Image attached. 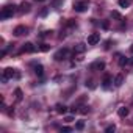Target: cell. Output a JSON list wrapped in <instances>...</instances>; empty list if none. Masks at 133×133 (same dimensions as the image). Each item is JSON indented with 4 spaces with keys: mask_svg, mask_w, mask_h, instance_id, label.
<instances>
[{
    "mask_svg": "<svg viewBox=\"0 0 133 133\" xmlns=\"http://www.w3.org/2000/svg\"><path fill=\"white\" fill-rule=\"evenodd\" d=\"M2 77H5V78H19V74H17V71L16 69H13V68H5L3 69V74H2Z\"/></svg>",
    "mask_w": 133,
    "mask_h": 133,
    "instance_id": "cell-3",
    "label": "cell"
},
{
    "mask_svg": "<svg viewBox=\"0 0 133 133\" xmlns=\"http://www.w3.org/2000/svg\"><path fill=\"white\" fill-rule=\"evenodd\" d=\"M16 96H17V100H21L22 99V91L21 89H16Z\"/></svg>",
    "mask_w": 133,
    "mask_h": 133,
    "instance_id": "cell-21",
    "label": "cell"
},
{
    "mask_svg": "<svg viewBox=\"0 0 133 133\" xmlns=\"http://www.w3.org/2000/svg\"><path fill=\"white\" fill-rule=\"evenodd\" d=\"M75 128H77V130H83V128H85V122H83V121H78V122L75 124Z\"/></svg>",
    "mask_w": 133,
    "mask_h": 133,
    "instance_id": "cell-17",
    "label": "cell"
},
{
    "mask_svg": "<svg viewBox=\"0 0 133 133\" xmlns=\"http://www.w3.org/2000/svg\"><path fill=\"white\" fill-rule=\"evenodd\" d=\"M47 13H49V10L45 8V10H42V13H41V16H47Z\"/></svg>",
    "mask_w": 133,
    "mask_h": 133,
    "instance_id": "cell-25",
    "label": "cell"
},
{
    "mask_svg": "<svg viewBox=\"0 0 133 133\" xmlns=\"http://www.w3.org/2000/svg\"><path fill=\"white\" fill-rule=\"evenodd\" d=\"M89 8V2L88 0H78V2H74V10L77 13H85Z\"/></svg>",
    "mask_w": 133,
    "mask_h": 133,
    "instance_id": "cell-2",
    "label": "cell"
},
{
    "mask_svg": "<svg viewBox=\"0 0 133 133\" xmlns=\"http://www.w3.org/2000/svg\"><path fill=\"white\" fill-rule=\"evenodd\" d=\"M66 121H68V122H71V121H74V117H72V116H68V117H66Z\"/></svg>",
    "mask_w": 133,
    "mask_h": 133,
    "instance_id": "cell-26",
    "label": "cell"
},
{
    "mask_svg": "<svg viewBox=\"0 0 133 133\" xmlns=\"http://www.w3.org/2000/svg\"><path fill=\"white\" fill-rule=\"evenodd\" d=\"M130 52H131V53H133V45H131V47H130Z\"/></svg>",
    "mask_w": 133,
    "mask_h": 133,
    "instance_id": "cell-27",
    "label": "cell"
},
{
    "mask_svg": "<svg viewBox=\"0 0 133 133\" xmlns=\"http://www.w3.org/2000/svg\"><path fill=\"white\" fill-rule=\"evenodd\" d=\"M100 42V35L99 33H91L88 36V45H96Z\"/></svg>",
    "mask_w": 133,
    "mask_h": 133,
    "instance_id": "cell-5",
    "label": "cell"
},
{
    "mask_svg": "<svg viewBox=\"0 0 133 133\" xmlns=\"http://www.w3.org/2000/svg\"><path fill=\"white\" fill-rule=\"evenodd\" d=\"M16 13V5H8L2 10V13H0V19L5 21V19H10L13 17V14Z\"/></svg>",
    "mask_w": 133,
    "mask_h": 133,
    "instance_id": "cell-1",
    "label": "cell"
},
{
    "mask_svg": "<svg viewBox=\"0 0 133 133\" xmlns=\"http://www.w3.org/2000/svg\"><path fill=\"white\" fill-rule=\"evenodd\" d=\"M119 6H121V8L130 6V0H119Z\"/></svg>",
    "mask_w": 133,
    "mask_h": 133,
    "instance_id": "cell-15",
    "label": "cell"
},
{
    "mask_svg": "<svg viewBox=\"0 0 133 133\" xmlns=\"http://www.w3.org/2000/svg\"><path fill=\"white\" fill-rule=\"evenodd\" d=\"M22 52H25V53H33V52H36V47H35L31 42H25L24 47H22Z\"/></svg>",
    "mask_w": 133,
    "mask_h": 133,
    "instance_id": "cell-8",
    "label": "cell"
},
{
    "mask_svg": "<svg viewBox=\"0 0 133 133\" xmlns=\"http://www.w3.org/2000/svg\"><path fill=\"white\" fill-rule=\"evenodd\" d=\"M111 16H113V17H116V19H121V14H119L117 11H113V13H111Z\"/></svg>",
    "mask_w": 133,
    "mask_h": 133,
    "instance_id": "cell-24",
    "label": "cell"
},
{
    "mask_svg": "<svg viewBox=\"0 0 133 133\" xmlns=\"http://www.w3.org/2000/svg\"><path fill=\"white\" fill-rule=\"evenodd\" d=\"M114 130H116V125L111 124V125H108V127L105 128V133H111V131H114Z\"/></svg>",
    "mask_w": 133,
    "mask_h": 133,
    "instance_id": "cell-18",
    "label": "cell"
},
{
    "mask_svg": "<svg viewBox=\"0 0 133 133\" xmlns=\"http://www.w3.org/2000/svg\"><path fill=\"white\" fill-rule=\"evenodd\" d=\"M117 114H119V117H127L128 116V108L127 107H121L117 110Z\"/></svg>",
    "mask_w": 133,
    "mask_h": 133,
    "instance_id": "cell-10",
    "label": "cell"
},
{
    "mask_svg": "<svg viewBox=\"0 0 133 133\" xmlns=\"http://www.w3.org/2000/svg\"><path fill=\"white\" fill-rule=\"evenodd\" d=\"M14 36H24V35H27L28 33V28L25 27V25H19V27H16L14 28Z\"/></svg>",
    "mask_w": 133,
    "mask_h": 133,
    "instance_id": "cell-6",
    "label": "cell"
},
{
    "mask_svg": "<svg viewBox=\"0 0 133 133\" xmlns=\"http://www.w3.org/2000/svg\"><path fill=\"white\" fill-rule=\"evenodd\" d=\"M61 3H63V0H55V2H53V6H55V8H58Z\"/></svg>",
    "mask_w": 133,
    "mask_h": 133,
    "instance_id": "cell-23",
    "label": "cell"
},
{
    "mask_svg": "<svg viewBox=\"0 0 133 133\" xmlns=\"http://www.w3.org/2000/svg\"><path fill=\"white\" fill-rule=\"evenodd\" d=\"M78 111H80V113H83V114H86V113L89 111V108H88V107H82V110H78Z\"/></svg>",
    "mask_w": 133,
    "mask_h": 133,
    "instance_id": "cell-22",
    "label": "cell"
},
{
    "mask_svg": "<svg viewBox=\"0 0 133 133\" xmlns=\"http://www.w3.org/2000/svg\"><path fill=\"white\" fill-rule=\"evenodd\" d=\"M36 2H44V0H36Z\"/></svg>",
    "mask_w": 133,
    "mask_h": 133,
    "instance_id": "cell-28",
    "label": "cell"
},
{
    "mask_svg": "<svg viewBox=\"0 0 133 133\" xmlns=\"http://www.w3.org/2000/svg\"><path fill=\"white\" fill-rule=\"evenodd\" d=\"M30 11V3L28 2H22L21 3V13H28Z\"/></svg>",
    "mask_w": 133,
    "mask_h": 133,
    "instance_id": "cell-13",
    "label": "cell"
},
{
    "mask_svg": "<svg viewBox=\"0 0 133 133\" xmlns=\"http://www.w3.org/2000/svg\"><path fill=\"white\" fill-rule=\"evenodd\" d=\"M85 50H86V44H77L75 52H85Z\"/></svg>",
    "mask_w": 133,
    "mask_h": 133,
    "instance_id": "cell-16",
    "label": "cell"
},
{
    "mask_svg": "<svg viewBox=\"0 0 133 133\" xmlns=\"http://www.w3.org/2000/svg\"><path fill=\"white\" fill-rule=\"evenodd\" d=\"M102 69H105V63L103 61H96V63H92L91 66H89V71H102Z\"/></svg>",
    "mask_w": 133,
    "mask_h": 133,
    "instance_id": "cell-7",
    "label": "cell"
},
{
    "mask_svg": "<svg viewBox=\"0 0 133 133\" xmlns=\"http://www.w3.org/2000/svg\"><path fill=\"white\" fill-rule=\"evenodd\" d=\"M49 49H50L49 44H41V47H39V50H42V52H47Z\"/></svg>",
    "mask_w": 133,
    "mask_h": 133,
    "instance_id": "cell-19",
    "label": "cell"
},
{
    "mask_svg": "<svg viewBox=\"0 0 133 133\" xmlns=\"http://www.w3.org/2000/svg\"><path fill=\"white\" fill-rule=\"evenodd\" d=\"M111 75L110 74H105V77H103V80H102V86L105 88V89H108L110 88V85H111Z\"/></svg>",
    "mask_w": 133,
    "mask_h": 133,
    "instance_id": "cell-9",
    "label": "cell"
},
{
    "mask_svg": "<svg viewBox=\"0 0 133 133\" xmlns=\"http://www.w3.org/2000/svg\"><path fill=\"white\" fill-rule=\"evenodd\" d=\"M69 56V49H59L56 53H55V59L56 61H63V59H66V58H68Z\"/></svg>",
    "mask_w": 133,
    "mask_h": 133,
    "instance_id": "cell-4",
    "label": "cell"
},
{
    "mask_svg": "<svg viewBox=\"0 0 133 133\" xmlns=\"http://www.w3.org/2000/svg\"><path fill=\"white\" fill-rule=\"evenodd\" d=\"M61 131L68 133V131H72V127H61Z\"/></svg>",
    "mask_w": 133,
    "mask_h": 133,
    "instance_id": "cell-20",
    "label": "cell"
},
{
    "mask_svg": "<svg viewBox=\"0 0 133 133\" xmlns=\"http://www.w3.org/2000/svg\"><path fill=\"white\" fill-rule=\"evenodd\" d=\"M122 82H124V75H122V74H119V75H116V77H114V86H117V88H119V86L122 85Z\"/></svg>",
    "mask_w": 133,
    "mask_h": 133,
    "instance_id": "cell-11",
    "label": "cell"
},
{
    "mask_svg": "<svg viewBox=\"0 0 133 133\" xmlns=\"http://www.w3.org/2000/svg\"><path fill=\"white\" fill-rule=\"evenodd\" d=\"M56 111H58L59 114H66V113H68V107H66V105H61V103H58V105H56Z\"/></svg>",
    "mask_w": 133,
    "mask_h": 133,
    "instance_id": "cell-12",
    "label": "cell"
},
{
    "mask_svg": "<svg viewBox=\"0 0 133 133\" xmlns=\"http://www.w3.org/2000/svg\"><path fill=\"white\" fill-rule=\"evenodd\" d=\"M35 74H36V75H39V77H41V75L44 74V68H42V66H41V64H38V66H35Z\"/></svg>",
    "mask_w": 133,
    "mask_h": 133,
    "instance_id": "cell-14",
    "label": "cell"
}]
</instances>
